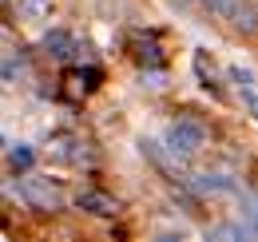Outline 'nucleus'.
<instances>
[{"label":"nucleus","instance_id":"4468645a","mask_svg":"<svg viewBox=\"0 0 258 242\" xmlns=\"http://www.w3.org/2000/svg\"><path fill=\"white\" fill-rule=\"evenodd\" d=\"M16 72H24V64H16V56H8V60H4V84H8V88L16 84Z\"/></svg>","mask_w":258,"mask_h":242},{"label":"nucleus","instance_id":"f257e3e1","mask_svg":"<svg viewBox=\"0 0 258 242\" xmlns=\"http://www.w3.org/2000/svg\"><path fill=\"white\" fill-rule=\"evenodd\" d=\"M167 151L175 155V159H187V155H195L203 143H207V127L195 119H175L171 127H167Z\"/></svg>","mask_w":258,"mask_h":242},{"label":"nucleus","instance_id":"dca6fc26","mask_svg":"<svg viewBox=\"0 0 258 242\" xmlns=\"http://www.w3.org/2000/svg\"><path fill=\"white\" fill-rule=\"evenodd\" d=\"M139 64H159V48H155V44L139 48Z\"/></svg>","mask_w":258,"mask_h":242},{"label":"nucleus","instance_id":"f3484780","mask_svg":"<svg viewBox=\"0 0 258 242\" xmlns=\"http://www.w3.org/2000/svg\"><path fill=\"white\" fill-rule=\"evenodd\" d=\"M242 103H246V111L258 119V88H254V91H242Z\"/></svg>","mask_w":258,"mask_h":242},{"label":"nucleus","instance_id":"9d476101","mask_svg":"<svg viewBox=\"0 0 258 242\" xmlns=\"http://www.w3.org/2000/svg\"><path fill=\"white\" fill-rule=\"evenodd\" d=\"M195 76L203 80V88H207V91L219 84V80H215V64L207 60V52H195Z\"/></svg>","mask_w":258,"mask_h":242},{"label":"nucleus","instance_id":"6e6552de","mask_svg":"<svg viewBox=\"0 0 258 242\" xmlns=\"http://www.w3.org/2000/svg\"><path fill=\"white\" fill-rule=\"evenodd\" d=\"M16 4V16L20 20H44L52 12V0H12Z\"/></svg>","mask_w":258,"mask_h":242},{"label":"nucleus","instance_id":"f03ea898","mask_svg":"<svg viewBox=\"0 0 258 242\" xmlns=\"http://www.w3.org/2000/svg\"><path fill=\"white\" fill-rule=\"evenodd\" d=\"M20 199H24L28 207H36V211H60V207H64V195L52 187V179H28V183H20Z\"/></svg>","mask_w":258,"mask_h":242},{"label":"nucleus","instance_id":"7ed1b4c3","mask_svg":"<svg viewBox=\"0 0 258 242\" xmlns=\"http://www.w3.org/2000/svg\"><path fill=\"white\" fill-rule=\"evenodd\" d=\"M76 207L88 211V214H103V218L119 211V203H115L111 195H103V191H80V195H76Z\"/></svg>","mask_w":258,"mask_h":242},{"label":"nucleus","instance_id":"a211bd4d","mask_svg":"<svg viewBox=\"0 0 258 242\" xmlns=\"http://www.w3.org/2000/svg\"><path fill=\"white\" fill-rule=\"evenodd\" d=\"M147 80V88H163V72H151V76H143Z\"/></svg>","mask_w":258,"mask_h":242},{"label":"nucleus","instance_id":"39448f33","mask_svg":"<svg viewBox=\"0 0 258 242\" xmlns=\"http://www.w3.org/2000/svg\"><path fill=\"white\" fill-rule=\"evenodd\" d=\"M52 159L56 163H80L84 159V143L72 139V135H56L52 139Z\"/></svg>","mask_w":258,"mask_h":242},{"label":"nucleus","instance_id":"ddd939ff","mask_svg":"<svg viewBox=\"0 0 258 242\" xmlns=\"http://www.w3.org/2000/svg\"><path fill=\"white\" fill-rule=\"evenodd\" d=\"M242 207H246V211H242V218H246L250 234H258V203H254V199H242Z\"/></svg>","mask_w":258,"mask_h":242},{"label":"nucleus","instance_id":"20e7f679","mask_svg":"<svg viewBox=\"0 0 258 242\" xmlns=\"http://www.w3.org/2000/svg\"><path fill=\"white\" fill-rule=\"evenodd\" d=\"M191 187L199 191V195H238V183L230 179V175H195Z\"/></svg>","mask_w":258,"mask_h":242},{"label":"nucleus","instance_id":"423d86ee","mask_svg":"<svg viewBox=\"0 0 258 242\" xmlns=\"http://www.w3.org/2000/svg\"><path fill=\"white\" fill-rule=\"evenodd\" d=\"M44 48H48V56H56V60H72L76 56V44H72V36L64 28H52L44 36Z\"/></svg>","mask_w":258,"mask_h":242},{"label":"nucleus","instance_id":"f8f14e48","mask_svg":"<svg viewBox=\"0 0 258 242\" xmlns=\"http://www.w3.org/2000/svg\"><path fill=\"white\" fill-rule=\"evenodd\" d=\"M68 84H72L76 95H80V91H92L99 84V72H96V68H88V72H72V76H68Z\"/></svg>","mask_w":258,"mask_h":242},{"label":"nucleus","instance_id":"9b49d317","mask_svg":"<svg viewBox=\"0 0 258 242\" xmlns=\"http://www.w3.org/2000/svg\"><path fill=\"white\" fill-rule=\"evenodd\" d=\"M226 76L238 84V91H254V88H258L254 72H250V68H242V64H230V68H226Z\"/></svg>","mask_w":258,"mask_h":242},{"label":"nucleus","instance_id":"1a4fd4ad","mask_svg":"<svg viewBox=\"0 0 258 242\" xmlns=\"http://www.w3.org/2000/svg\"><path fill=\"white\" fill-rule=\"evenodd\" d=\"M211 238H250V226H246V218L242 222H223V226H215V230H207Z\"/></svg>","mask_w":258,"mask_h":242},{"label":"nucleus","instance_id":"2eb2a0df","mask_svg":"<svg viewBox=\"0 0 258 242\" xmlns=\"http://www.w3.org/2000/svg\"><path fill=\"white\" fill-rule=\"evenodd\" d=\"M199 4H203V8H211V12H219V16H226L234 0H199Z\"/></svg>","mask_w":258,"mask_h":242},{"label":"nucleus","instance_id":"0eeeda50","mask_svg":"<svg viewBox=\"0 0 258 242\" xmlns=\"http://www.w3.org/2000/svg\"><path fill=\"white\" fill-rule=\"evenodd\" d=\"M4 159H8V171H32L36 151H32V143H8Z\"/></svg>","mask_w":258,"mask_h":242}]
</instances>
